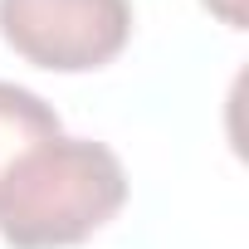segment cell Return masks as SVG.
<instances>
[{
	"mask_svg": "<svg viewBox=\"0 0 249 249\" xmlns=\"http://www.w3.org/2000/svg\"><path fill=\"white\" fill-rule=\"evenodd\" d=\"M5 44L54 73H88L127 49L132 5L127 0H0Z\"/></svg>",
	"mask_w": 249,
	"mask_h": 249,
	"instance_id": "2",
	"label": "cell"
},
{
	"mask_svg": "<svg viewBox=\"0 0 249 249\" xmlns=\"http://www.w3.org/2000/svg\"><path fill=\"white\" fill-rule=\"evenodd\" d=\"M49 137H59V112L20 83H0V181L30 147Z\"/></svg>",
	"mask_w": 249,
	"mask_h": 249,
	"instance_id": "3",
	"label": "cell"
},
{
	"mask_svg": "<svg viewBox=\"0 0 249 249\" xmlns=\"http://www.w3.org/2000/svg\"><path fill=\"white\" fill-rule=\"evenodd\" d=\"M205 5L225 20V25H234V30H244V0H205Z\"/></svg>",
	"mask_w": 249,
	"mask_h": 249,
	"instance_id": "4",
	"label": "cell"
},
{
	"mask_svg": "<svg viewBox=\"0 0 249 249\" xmlns=\"http://www.w3.org/2000/svg\"><path fill=\"white\" fill-rule=\"evenodd\" d=\"M127 205L122 161L88 137H49L0 181V239L10 249H69Z\"/></svg>",
	"mask_w": 249,
	"mask_h": 249,
	"instance_id": "1",
	"label": "cell"
}]
</instances>
